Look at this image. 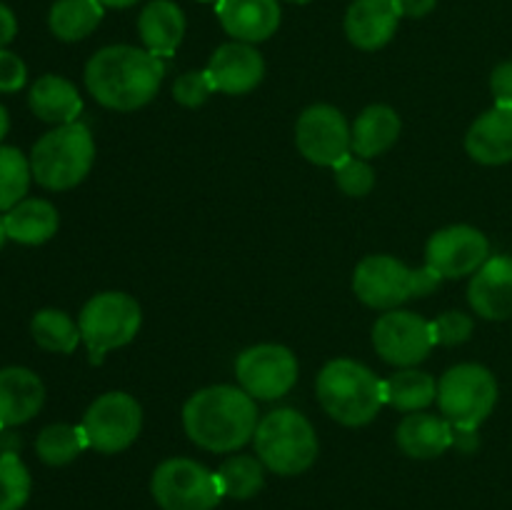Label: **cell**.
<instances>
[{
    "mask_svg": "<svg viewBox=\"0 0 512 510\" xmlns=\"http://www.w3.org/2000/svg\"><path fill=\"white\" fill-rule=\"evenodd\" d=\"M163 73V63L150 50L108 45L85 65V88L105 108L130 113L158 95Z\"/></svg>",
    "mask_w": 512,
    "mask_h": 510,
    "instance_id": "obj_1",
    "label": "cell"
},
{
    "mask_svg": "<svg viewBox=\"0 0 512 510\" xmlns=\"http://www.w3.org/2000/svg\"><path fill=\"white\" fill-rule=\"evenodd\" d=\"M490 93H493L495 105L500 108H512V60H505L490 75Z\"/></svg>",
    "mask_w": 512,
    "mask_h": 510,
    "instance_id": "obj_37",
    "label": "cell"
},
{
    "mask_svg": "<svg viewBox=\"0 0 512 510\" xmlns=\"http://www.w3.org/2000/svg\"><path fill=\"white\" fill-rule=\"evenodd\" d=\"M235 378L253 400H278L298 383V358L285 345H253L235 360Z\"/></svg>",
    "mask_w": 512,
    "mask_h": 510,
    "instance_id": "obj_11",
    "label": "cell"
},
{
    "mask_svg": "<svg viewBox=\"0 0 512 510\" xmlns=\"http://www.w3.org/2000/svg\"><path fill=\"white\" fill-rule=\"evenodd\" d=\"M45 403V385L33 370L3 368L0 370V428H15L40 413Z\"/></svg>",
    "mask_w": 512,
    "mask_h": 510,
    "instance_id": "obj_19",
    "label": "cell"
},
{
    "mask_svg": "<svg viewBox=\"0 0 512 510\" xmlns=\"http://www.w3.org/2000/svg\"><path fill=\"white\" fill-rule=\"evenodd\" d=\"M28 105L35 118L53 125L75 123L83 110L78 88L63 75H43L35 80L28 95Z\"/></svg>",
    "mask_w": 512,
    "mask_h": 510,
    "instance_id": "obj_23",
    "label": "cell"
},
{
    "mask_svg": "<svg viewBox=\"0 0 512 510\" xmlns=\"http://www.w3.org/2000/svg\"><path fill=\"white\" fill-rule=\"evenodd\" d=\"M255 453L278 475H300L318 458V435L310 420L293 408L263 415L253 435Z\"/></svg>",
    "mask_w": 512,
    "mask_h": 510,
    "instance_id": "obj_6",
    "label": "cell"
},
{
    "mask_svg": "<svg viewBox=\"0 0 512 510\" xmlns=\"http://www.w3.org/2000/svg\"><path fill=\"white\" fill-rule=\"evenodd\" d=\"M15 35H18V20L8 5L0 3V48H5Z\"/></svg>",
    "mask_w": 512,
    "mask_h": 510,
    "instance_id": "obj_39",
    "label": "cell"
},
{
    "mask_svg": "<svg viewBox=\"0 0 512 510\" xmlns=\"http://www.w3.org/2000/svg\"><path fill=\"white\" fill-rule=\"evenodd\" d=\"M85 448H90L88 438H85L83 425H68V423H53L45 425L40 430L38 440H35V453L43 460L45 465H68L83 453Z\"/></svg>",
    "mask_w": 512,
    "mask_h": 510,
    "instance_id": "obj_29",
    "label": "cell"
},
{
    "mask_svg": "<svg viewBox=\"0 0 512 510\" xmlns=\"http://www.w3.org/2000/svg\"><path fill=\"white\" fill-rule=\"evenodd\" d=\"M223 498L248 500L258 495L265 485V465L253 455H233L218 470Z\"/></svg>",
    "mask_w": 512,
    "mask_h": 510,
    "instance_id": "obj_30",
    "label": "cell"
},
{
    "mask_svg": "<svg viewBox=\"0 0 512 510\" xmlns=\"http://www.w3.org/2000/svg\"><path fill=\"white\" fill-rule=\"evenodd\" d=\"M30 335L35 343L48 353H73L78 343L83 340L78 323L68 313L55 308H43L30 320Z\"/></svg>",
    "mask_w": 512,
    "mask_h": 510,
    "instance_id": "obj_28",
    "label": "cell"
},
{
    "mask_svg": "<svg viewBox=\"0 0 512 510\" xmlns=\"http://www.w3.org/2000/svg\"><path fill=\"white\" fill-rule=\"evenodd\" d=\"M5 238H8V235H5V225H3V218H0V248H3Z\"/></svg>",
    "mask_w": 512,
    "mask_h": 510,
    "instance_id": "obj_43",
    "label": "cell"
},
{
    "mask_svg": "<svg viewBox=\"0 0 512 510\" xmlns=\"http://www.w3.org/2000/svg\"><path fill=\"white\" fill-rule=\"evenodd\" d=\"M225 33L240 43H263L280 28L278 0H218L215 3Z\"/></svg>",
    "mask_w": 512,
    "mask_h": 510,
    "instance_id": "obj_16",
    "label": "cell"
},
{
    "mask_svg": "<svg viewBox=\"0 0 512 510\" xmlns=\"http://www.w3.org/2000/svg\"><path fill=\"white\" fill-rule=\"evenodd\" d=\"M465 150L480 165L512 163V108H490L470 125Z\"/></svg>",
    "mask_w": 512,
    "mask_h": 510,
    "instance_id": "obj_20",
    "label": "cell"
},
{
    "mask_svg": "<svg viewBox=\"0 0 512 510\" xmlns=\"http://www.w3.org/2000/svg\"><path fill=\"white\" fill-rule=\"evenodd\" d=\"M315 390L325 413L348 428L368 425L385 403L383 380L368 365L350 358L330 360L320 370Z\"/></svg>",
    "mask_w": 512,
    "mask_h": 510,
    "instance_id": "obj_3",
    "label": "cell"
},
{
    "mask_svg": "<svg viewBox=\"0 0 512 510\" xmlns=\"http://www.w3.org/2000/svg\"><path fill=\"white\" fill-rule=\"evenodd\" d=\"M373 345L380 358L398 368H415L435 348L433 323L410 310H388L373 325Z\"/></svg>",
    "mask_w": 512,
    "mask_h": 510,
    "instance_id": "obj_12",
    "label": "cell"
},
{
    "mask_svg": "<svg viewBox=\"0 0 512 510\" xmlns=\"http://www.w3.org/2000/svg\"><path fill=\"white\" fill-rule=\"evenodd\" d=\"M385 403L403 413H420L438 400V380L425 370L403 368L383 380Z\"/></svg>",
    "mask_w": 512,
    "mask_h": 510,
    "instance_id": "obj_26",
    "label": "cell"
},
{
    "mask_svg": "<svg viewBox=\"0 0 512 510\" xmlns=\"http://www.w3.org/2000/svg\"><path fill=\"white\" fill-rule=\"evenodd\" d=\"M100 3H103L105 8H130V5H135L138 0H100Z\"/></svg>",
    "mask_w": 512,
    "mask_h": 510,
    "instance_id": "obj_41",
    "label": "cell"
},
{
    "mask_svg": "<svg viewBox=\"0 0 512 510\" xmlns=\"http://www.w3.org/2000/svg\"><path fill=\"white\" fill-rule=\"evenodd\" d=\"M443 278L430 265L408 268L393 255H368L353 273V290L360 303L375 310H398L410 298H425L440 288Z\"/></svg>",
    "mask_w": 512,
    "mask_h": 510,
    "instance_id": "obj_4",
    "label": "cell"
},
{
    "mask_svg": "<svg viewBox=\"0 0 512 510\" xmlns=\"http://www.w3.org/2000/svg\"><path fill=\"white\" fill-rule=\"evenodd\" d=\"M205 73L218 93L245 95L258 88L265 78V60L250 43L233 40L210 55Z\"/></svg>",
    "mask_w": 512,
    "mask_h": 510,
    "instance_id": "obj_15",
    "label": "cell"
},
{
    "mask_svg": "<svg viewBox=\"0 0 512 510\" xmlns=\"http://www.w3.org/2000/svg\"><path fill=\"white\" fill-rule=\"evenodd\" d=\"M200 3H218V0H200Z\"/></svg>",
    "mask_w": 512,
    "mask_h": 510,
    "instance_id": "obj_45",
    "label": "cell"
},
{
    "mask_svg": "<svg viewBox=\"0 0 512 510\" xmlns=\"http://www.w3.org/2000/svg\"><path fill=\"white\" fill-rule=\"evenodd\" d=\"M138 35L145 50L158 58H170L183 43L185 13L173 0H150L138 15Z\"/></svg>",
    "mask_w": 512,
    "mask_h": 510,
    "instance_id": "obj_22",
    "label": "cell"
},
{
    "mask_svg": "<svg viewBox=\"0 0 512 510\" xmlns=\"http://www.w3.org/2000/svg\"><path fill=\"white\" fill-rule=\"evenodd\" d=\"M28 83V65L10 50L0 48V93H18Z\"/></svg>",
    "mask_w": 512,
    "mask_h": 510,
    "instance_id": "obj_36",
    "label": "cell"
},
{
    "mask_svg": "<svg viewBox=\"0 0 512 510\" xmlns=\"http://www.w3.org/2000/svg\"><path fill=\"white\" fill-rule=\"evenodd\" d=\"M210 93H215V88L205 70L183 73L173 85V98L180 105H185V108H198V105H203L210 98Z\"/></svg>",
    "mask_w": 512,
    "mask_h": 510,
    "instance_id": "obj_35",
    "label": "cell"
},
{
    "mask_svg": "<svg viewBox=\"0 0 512 510\" xmlns=\"http://www.w3.org/2000/svg\"><path fill=\"white\" fill-rule=\"evenodd\" d=\"M30 180H33L30 158H25L18 148L0 145V210L8 213L20 200H25Z\"/></svg>",
    "mask_w": 512,
    "mask_h": 510,
    "instance_id": "obj_31",
    "label": "cell"
},
{
    "mask_svg": "<svg viewBox=\"0 0 512 510\" xmlns=\"http://www.w3.org/2000/svg\"><path fill=\"white\" fill-rule=\"evenodd\" d=\"M435 5H438V0H398L400 15H405V18H425V15L433 13Z\"/></svg>",
    "mask_w": 512,
    "mask_h": 510,
    "instance_id": "obj_38",
    "label": "cell"
},
{
    "mask_svg": "<svg viewBox=\"0 0 512 510\" xmlns=\"http://www.w3.org/2000/svg\"><path fill=\"white\" fill-rule=\"evenodd\" d=\"M8 128H10V118H8V110L3 108V105H0V140L5 138V135H8Z\"/></svg>",
    "mask_w": 512,
    "mask_h": 510,
    "instance_id": "obj_40",
    "label": "cell"
},
{
    "mask_svg": "<svg viewBox=\"0 0 512 510\" xmlns=\"http://www.w3.org/2000/svg\"><path fill=\"white\" fill-rule=\"evenodd\" d=\"M28 465L15 450L0 453V510H20L30 498Z\"/></svg>",
    "mask_w": 512,
    "mask_h": 510,
    "instance_id": "obj_32",
    "label": "cell"
},
{
    "mask_svg": "<svg viewBox=\"0 0 512 510\" xmlns=\"http://www.w3.org/2000/svg\"><path fill=\"white\" fill-rule=\"evenodd\" d=\"M143 325V310L138 300L120 290H105L83 305L78 318L80 335L88 348L90 363L100 365L115 348L133 343Z\"/></svg>",
    "mask_w": 512,
    "mask_h": 510,
    "instance_id": "obj_7",
    "label": "cell"
},
{
    "mask_svg": "<svg viewBox=\"0 0 512 510\" xmlns=\"http://www.w3.org/2000/svg\"><path fill=\"white\" fill-rule=\"evenodd\" d=\"M80 425H83L90 448L113 455L138 440L143 430V408L133 395L113 390L90 403Z\"/></svg>",
    "mask_w": 512,
    "mask_h": 510,
    "instance_id": "obj_10",
    "label": "cell"
},
{
    "mask_svg": "<svg viewBox=\"0 0 512 510\" xmlns=\"http://www.w3.org/2000/svg\"><path fill=\"white\" fill-rule=\"evenodd\" d=\"M498 403V380L485 365L460 363L438 383L440 415L453 428L478 430Z\"/></svg>",
    "mask_w": 512,
    "mask_h": 510,
    "instance_id": "obj_8",
    "label": "cell"
},
{
    "mask_svg": "<svg viewBox=\"0 0 512 510\" xmlns=\"http://www.w3.org/2000/svg\"><path fill=\"white\" fill-rule=\"evenodd\" d=\"M490 258V243L473 225H448L430 235L425 245V265L440 278H463L475 275Z\"/></svg>",
    "mask_w": 512,
    "mask_h": 510,
    "instance_id": "obj_14",
    "label": "cell"
},
{
    "mask_svg": "<svg viewBox=\"0 0 512 510\" xmlns=\"http://www.w3.org/2000/svg\"><path fill=\"white\" fill-rule=\"evenodd\" d=\"M398 0H353L345 13V35L360 50H380L400 23Z\"/></svg>",
    "mask_w": 512,
    "mask_h": 510,
    "instance_id": "obj_17",
    "label": "cell"
},
{
    "mask_svg": "<svg viewBox=\"0 0 512 510\" xmlns=\"http://www.w3.org/2000/svg\"><path fill=\"white\" fill-rule=\"evenodd\" d=\"M400 128V115L390 105H368L350 128L353 153L365 160L388 153L398 143Z\"/></svg>",
    "mask_w": 512,
    "mask_h": 510,
    "instance_id": "obj_24",
    "label": "cell"
},
{
    "mask_svg": "<svg viewBox=\"0 0 512 510\" xmlns=\"http://www.w3.org/2000/svg\"><path fill=\"white\" fill-rule=\"evenodd\" d=\"M150 493L163 510H213L223 500L218 473L190 458H168L155 468Z\"/></svg>",
    "mask_w": 512,
    "mask_h": 510,
    "instance_id": "obj_9",
    "label": "cell"
},
{
    "mask_svg": "<svg viewBox=\"0 0 512 510\" xmlns=\"http://www.w3.org/2000/svg\"><path fill=\"white\" fill-rule=\"evenodd\" d=\"M255 400L235 385H210L188 398L183 408L185 435L210 453H233L258 430Z\"/></svg>",
    "mask_w": 512,
    "mask_h": 510,
    "instance_id": "obj_2",
    "label": "cell"
},
{
    "mask_svg": "<svg viewBox=\"0 0 512 510\" xmlns=\"http://www.w3.org/2000/svg\"><path fill=\"white\" fill-rule=\"evenodd\" d=\"M5 235L20 245H43L58 233L60 215L43 198H25L3 215Z\"/></svg>",
    "mask_w": 512,
    "mask_h": 510,
    "instance_id": "obj_25",
    "label": "cell"
},
{
    "mask_svg": "<svg viewBox=\"0 0 512 510\" xmlns=\"http://www.w3.org/2000/svg\"><path fill=\"white\" fill-rule=\"evenodd\" d=\"M473 328L475 323L470 315L460 313V310H448V313L438 315V320H433L435 343L445 345V348L463 345L473 335Z\"/></svg>",
    "mask_w": 512,
    "mask_h": 510,
    "instance_id": "obj_34",
    "label": "cell"
},
{
    "mask_svg": "<svg viewBox=\"0 0 512 510\" xmlns=\"http://www.w3.org/2000/svg\"><path fill=\"white\" fill-rule=\"evenodd\" d=\"M335 183L348 198H365L375 188V170L365 158L348 155L335 165Z\"/></svg>",
    "mask_w": 512,
    "mask_h": 510,
    "instance_id": "obj_33",
    "label": "cell"
},
{
    "mask_svg": "<svg viewBox=\"0 0 512 510\" xmlns=\"http://www.w3.org/2000/svg\"><path fill=\"white\" fill-rule=\"evenodd\" d=\"M295 145L310 163L335 168L353 153L348 120L333 105H310L295 125Z\"/></svg>",
    "mask_w": 512,
    "mask_h": 510,
    "instance_id": "obj_13",
    "label": "cell"
},
{
    "mask_svg": "<svg viewBox=\"0 0 512 510\" xmlns=\"http://www.w3.org/2000/svg\"><path fill=\"white\" fill-rule=\"evenodd\" d=\"M453 433L455 430L448 420L420 410V413H410L400 420L395 440L408 458L433 460L453 445Z\"/></svg>",
    "mask_w": 512,
    "mask_h": 510,
    "instance_id": "obj_21",
    "label": "cell"
},
{
    "mask_svg": "<svg viewBox=\"0 0 512 510\" xmlns=\"http://www.w3.org/2000/svg\"><path fill=\"white\" fill-rule=\"evenodd\" d=\"M8 440L10 438H5V428H0V453H3V450H10Z\"/></svg>",
    "mask_w": 512,
    "mask_h": 510,
    "instance_id": "obj_42",
    "label": "cell"
},
{
    "mask_svg": "<svg viewBox=\"0 0 512 510\" xmlns=\"http://www.w3.org/2000/svg\"><path fill=\"white\" fill-rule=\"evenodd\" d=\"M95 160L93 133L83 123L55 125L30 150L33 180L48 190H70L88 178Z\"/></svg>",
    "mask_w": 512,
    "mask_h": 510,
    "instance_id": "obj_5",
    "label": "cell"
},
{
    "mask_svg": "<svg viewBox=\"0 0 512 510\" xmlns=\"http://www.w3.org/2000/svg\"><path fill=\"white\" fill-rule=\"evenodd\" d=\"M288 3H298V5H305V3H310V0H288Z\"/></svg>",
    "mask_w": 512,
    "mask_h": 510,
    "instance_id": "obj_44",
    "label": "cell"
},
{
    "mask_svg": "<svg viewBox=\"0 0 512 510\" xmlns=\"http://www.w3.org/2000/svg\"><path fill=\"white\" fill-rule=\"evenodd\" d=\"M470 308L485 320L512 318V258L493 255L468 285Z\"/></svg>",
    "mask_w": 512,
    "mask_h": 510,
    "instance_id": "obj_18",
    "label": "cell"
},
{
    "mask_svg": "<svg viewBox=\"0 0 512 510\" xmlns=\"http://www.w3.org/2000/svg\"><path fill=\"white\" fill-rule=\"evenodd\" d=\"M105 5L100 0H55L50 8V33L63 43H78L100 25Z\"/></svg>",
    "mask_w": 512,
    "mask_h": 510,
    "instance_id": "obj_27",
    "label": "cell"
}]
</instances>
